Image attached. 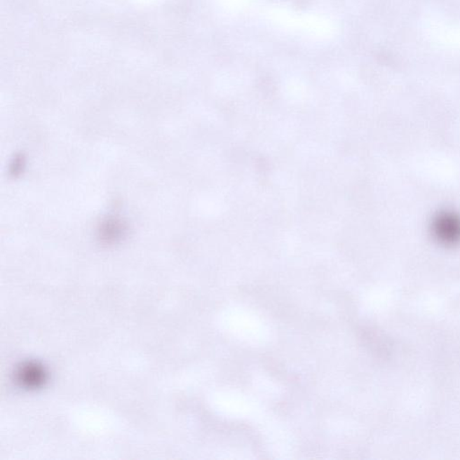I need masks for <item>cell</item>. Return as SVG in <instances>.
Returning <instances> with one entry per match:
<instances>
[{
	"label": "cell",
	"instance_id": "obj_1",
	"mask_svg": "<svg viewBox=\"0 0 460 460\" xmlns=\"http://www.w3.org/2000/svg\"><path fill=\"white\" fill-rule=\"evenodd\" d=\"M438 235L447 244H456L460 241V220L454 216L445 215L437 222Z\"/></svg>",
	"mask_w": 460,
	"mask_h": 460
},
{
	"label": "cell",
	"instance_id": "obj_2",
	"mask_svg": "<svg viewBox=\"0 0 460 460\" xmlns=\"http://www.w3.org/2000/svg\"><path fill=\"white\" fill-rule=\"evenodd\" d=\"M36 366H27L21 370V380L28 386H36L43 379V372Z\"/></svg>",
	"mask_w": 460,
	"mask_h": 460
}]
</instances>
